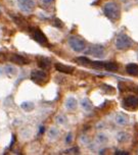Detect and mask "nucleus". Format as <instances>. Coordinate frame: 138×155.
Segmentation results:
<instances>
[{"label": "nucleus", "mask_w": 138, "mask_h": 155, "mask_svg": "<svg viewBox=\"0 0 138 155\" xmlns=\"http://www.w3.org/2000/svg\"><path fill=\"white\" fill-rule=\"evenodd\" d=\"M35 0H18V6L24 13H31L35 8Z\"/></svg>", "instance_id": "20e7f679"}, {"label": "nucleus", "mask_w": 138, "mask_h": 155, "mask_svg": "<svg viewBox=\"0 0 138 155\" xmlns=\"http://www.w3.org/2000/svg\"><path fill=\"white\" fill-rule=\"evenodd\" d=\"M66 108L68 110H74L76 109L77 107V100L73 97H69V98L66 100Z\"/></svg>", "instance_id": "f8f14e48"}, {"label": "nucleus", "mask_w": 138, "mask_h": 155, "mask_svg": "<svg viewBox=\"0 0 138 155\" xmlns=\"http://www.w3.org/2000/svg\"><path fill=\"white\" fill-rule=\"evenodd\" d=\"M68 43L72 50H74L75 52H82L86 48V44H85L84 40H82L81 38L77 37V36H72V37L69 38Z\"/></svg>", "instance_id": "7ed1b4c3"}, {"label": "nucleus", "mask_w": 138, "mask_h": 155, "mask_svg": "<svg viewBox=\"0 0 138 155\" xmlns=\"http://www.w3.org/2000/svg\"><path fill=\"white\" fill-rule=\"evenodd\" d=\"M132 47V40L126 34H120L116 39V48L118 50H127Z\"/></svg>", "instance_id": "f03ea898"}, {"label": "nucleus", "mask_w": 138, "mask_h": 155, "mask_svg": "<svg viewBox=\"0 0 138 155\" xmlns=\"http://www.w3.org/2000/svg\"><path fill=\"white\" fill-rule=\"evenodd\" d=\"M116 123L118 124H120V126H126L127 124H128V118H127L126 115L124 114H118L116 116Z\"/></svg>", "instance_id": "2eb2a0df"}, {"label": "nucleus", "mask_w": 138, "mask_h": 155, "mask_svg": "<svg viewBox=\"0 0 138 155\" xmlns=\"http://www.w3.org/2000/svg\"><path fill=\"white\" fill-rule=\"evenodd\" d=\"M22 108L25 109L26 111H30V110H32L34 108V104L31 103V102H24V103L22 104Z\"/></svg>", "instance_id": "a211bd4d"}, {"label": "nucleus", "mask_w": 138, "mask_h": 155, "mask_svg": "<svg viewBox=\"0 0 138 155\" xmlns=\"http://www.w3.org/2000/svg\"><path fill=\"white\" fill-rule=\"evenodd\" d=\"M32 36L38 43L42 44V45H44V44H47V38L45 37V35H44L43 33L38 29V28H34V29H32Z\"/></svg>", "instance_id": "0eeeda50"}, {"label": "nucleus", "mask_w": 138, "mask_h": 155, "mask_svg": "<svg viewBox=\"0 0 138 155\" xmlns=\"http://www.w3.org/2000/svg\"><path fill=\"white\" fill-rule=\"evenodd\" d=\"M124 105L129 108H136L138 107V98L135 96H129L124 100Z\"/></svg>", "instance_id": "6e6552de"}, {"label": "nucleus", "mask_w": 138, "mask_h": 155, "mask_svg": "<svg viewBox=\"0 0 138 155\" xmlns=\"http://www.w3.org/2000/svg\"><path fill=\"white\" fill-rule=\"evenodd\" d=\"M137 1H138V0H137Z\"/></svg>", "instance_id": "b1692460"}, {"label": "nucleus", "mask_w": 138, "mask_h": 155, "mask_svg": "<svg viewBox=\"0 0 138 155\" xmlns=\"http://www.w3.org/2000/svg\"><path fill=\"white\" fill-rule=\"evenodd\" d=\"M126 71L131 76H136L138 74V65L135 63H130V64H127L126 66Z\"/></svg>", "instance_id": "ddd939ff"}, {"label": "nucleus", "mask_w": 138, "mask_h": 155, "mask_svg": "<svg viewBox=\"0 0 138 155\" xmlns=\"http://www.w3.org/2000/svg\"><path fill=\"white\" fill-rule=\"evenodd\" d=\"M38 65L40 66L42 70H47L50 66V60L46 57H38Z\"/></svg>", "instance_id": "9b49d317"}, {"label": "nucleus", "mask_w": 138, "mask_h": 155, "mask_svg": "<svg viewBox=\"0 0 138 155\" xmlns=\"http://www.w3.org/2000/svg\"><path fill=\"white\" fill-rule=\"evenodd\" d=\"M31 79L37 84H44L47 82L48 80V74L44 71L40 70H35L31 73Z\"/></svg>", "instance_id": "39448f33"}, {"label": "nucleus", "mask_w": 138, "mask_h": 155, "mask_svg": "<svg viewBox=\"0 0 138 155\" xmlns=\"http://www.w3.org/2000/svg\"><path fill=\"white\" fill-rule=\"evenodd\" d=\"M78 61L80 63H82V64H84V65H88V64H90V63H91V60H89L86 57H79Z\"/></svg>", "instance_id": "aec40b11"}, {"label": "nucleus", "mask_w": 138, "mask_h": 155, "mask_svg": "<svg viewBox=\"0 0 138 155\" xmlns=\"http://www.w3.org/2000/svg\"><path fill=\"white\" fill-rule=\"evenodd\" d=\"M103 68H104V70H106L107 71H118L119 65L116 62H113V61L104 62Z\"/></svg>", "instance_id": "4468645a"}, {"label": "nucleus", "mask_w": 138, "mask_h": 155, "mask_svg": "<svg viewBox=\"0 0 138 155\" xmlns=\"http://www.w3.org/2000/svg\"><path fill=\"white\" fill-rule=\"evenodd\" d=\"M90 64L92 65L94 68H103L104 62L103 61H91Z\"/></svg>", "instance_id": "6ab92c4d"}, {"label": "nucleus", "mask_w": 138, "mask_h": 155, "mask_svg": "<svg viewBox=\"0 0 138 155\" xmlns=\"http://www.w3.org/2000/svg\"><path fill=\"white\" fill-rule=\"evenodd\" d=\"M117 139L119 140V142H126V141L129 139V136H128L127 133L121 132V133H119V134H118Z\"/></svg>", "instance_id": "dca6fc26"}, {"label": "nucleus", "mask_w": 138, "mask_h": 155, "mask_svg": "<svg viewBox=\"0 0 138 155\" xmlns=\"http://www.w3.org/2000/svg\"><path fill=\"white\" fill-rule=\"evenodd\" d=\"M71 139H72V135L71 134H69V136H68V138H67V143H69L71 141Z\"/></svg>", "instance_id": "5701e85b"}, {"label": "nucleus", "mask_w": 138, "mask_h": 155, "mask_svg": "<svg viewBox=\"0 0 138 155\" xmlns=\"http://www.w3.org/2000/svg\"><path fill=\"white\" fill-rule=\"evenodd\" d=\"M55 68H56V71H59V73H63V74H72L74 71L73 66L65 65V64H62V63H56V64H55Z\"/></svg>", "instance_id": "1a4fd4ad"}, {"label": "nucleus", "mask_w": 138, "mask_h": 155, "mask_svg": "<svg viewBox=\"0 0 138 155\" xmlns=\"http://www.w3.org/2000/svg\"><path fill=\"white\" fill-rule=\"evenodd\" d=\"M116 155H129V153H128V152L118 151V152H116Z\"/></svg>", "instance_id": "4be33fe9"}, {"label": "nucleus", "mask_w": 138, "mask_h": 155, "mask_svg": "<svg viewBox=\"0 0 138 155\" xmlns=\"http://www.w3.org/2000/svg\"><path fill=\"white\" fill-rule=\"evenodd\" d=\"M10 61L18 63V64H26V63H28V60L26 59V58H25L24 56H21V55H19V54L12 55V57H10Z\"/></svg>", "instance_id": "9d476101"}, {"label": "nucleus", "mask_w": 138, "mask_h": 155, "mask_svg": "<svg viewBox=\"0 0 138 155\" xmlns=\"http://www.w3.org/2000/svg\"><path fill=\"white\" fill-rule=\"evenodd\" d=\"M103 13L106 18H109L112 21H117V19L120 18L121 15L120 7L116 2H107L103 6Z\"/></svg>", "instance_id": "f257e3e1"}, {"label": "nucleus", "mask_w": 138, "mask_h": 155, "mask_svg": "<svg viewBox=\"0 0 138 155\" xmlns=\"http://www.w3.org/2000/svg\"><path fill=\"white\" fill-rule=\"evenodd\" d=\"M81 105H82V107L84 108L85 110H90L91 109V107H92V105H91V102L88 100L87 98H85V99H83L82 102H81Z\"/></svg>", "instance_id": "f3484780"}, {"label": "nucleus", "mask_w": 138, "mask_h": 155, "mask_svg": "<svg viewBox=\"0 0 138 155\" xmlns=\"http://www.w3.org/2000/svg\"><path fill=\"white\" fill-rule=\"evenodd\" d=\"M87 53L94 57L103 58L104 57V48L101 45H93L88 49Z\"/></svg>", "instance_id": "423d86ee"}, {"label": "nucleus", "mask_w": 138, "mask_h": 155, "mask_svg": "<svg viewBox=\"0 0 138 155\" xmlns=\"http://www.w3.org/2000/svg\"><path fill=\"white\" fill-rule=\"evenodd\" d=\"M48 135H49V137H50V138H56L57 135H59V131H57L56 129L52 128V129L49 130Z\"/></svg>", "instance_id": "412c9836"}]
</instances>
